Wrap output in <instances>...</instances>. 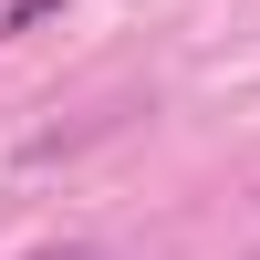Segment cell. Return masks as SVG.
<instances>
[{
    "label": "cell",
    "mask_w": 260,
    "mask_h": 260,
    "mask_svg": "<svg viewBox=\"0 0 260 260\" xmlns=\"http://www.w3.org/2000/svg\"><path fill=\"white\" fill-rule=\"evenodd\" d=\"M73 0H0V42H21V31H42V21H62Z\"/></svg>",
    "instance_id": "obj_1"
},
{
    "label": "cell",
    "mask_w": 260,
    "mask_h": 260,
    "mask_svg": "<svg viewBox=\"0 0 260 260\" xmlns=\"http://www.w3.org/2000/svg\"><path fill=\"white\" fill-rule=\"evenodd\" d=\"M31 260H104L94 240H52V250H31Z\"/></svg>",
    "instance_id": "obj_2"
}]
</instances>
